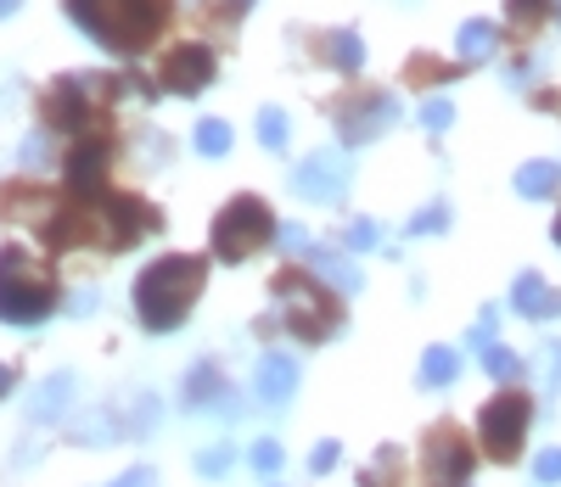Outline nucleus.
Here are the masks:
<instances>
[{
	"instance_id": "obj_1",
	"label": "nucleus",
	"mask_w": 561,
	"mask_h": 487,
	"mask_svg": "<svg viewBox=\"0 0 561 487\" xmlns=\"http://www.w3.org/2000/svg\"><path fill=\"white\" fill-rule=\"evenodd\" d=\"M203 280H208V264L197 253H169V258L147 264L140 280H135V320L147 331H158V336L174 331L185 314H192Z\"/></svg>"
},
{
	"instance_id": "obj_2",
	"label": "nucleus",
	"mask_w": 561,
	"mask_h": 487,
	"mask_svg": "<svg viewBox=\"0 0 561 487\" xmlns=\"http://www.w3.org/2000/svg\"><path fill=\"white\" fill-rule=\"evenodd\" d=\"M169 12V0H68V18L107 51H140Z\"/></svg>"
},
{
	"instance_id": "obj_3",
	"label": "nucleus",
	"mask_w": 561,
	"mask_h": 487,
	"mask_svg": "<svg viewBox=\"0 0 561 487\" xmlns=\"http://www.w3.org/2000/svg\"><path fill=\"white\" fill-rule=\"evenodd\" d=\"M51 309H57V275L34 264L23 247H0V320L39 325Z\"/></svg>"
},
{
	"instance_id": "obj_4",
	"label": "nucleus",
	"mask_w": 561,
	"mask_h": 487,
	"mask_svg": "<svg viewBox=\"0 0 561 487\" xmlns=\"http://www.w3.org/2000/svg\"><path fill=\"white\" fill-rule=\"evenodd\" d=\"M275 303H280V325H287L298 343H325V336L343 325V309H337L332 291H325V280L298 275V269L275 275Z\"/></svg>"
},
{
	"instance_id": "obj_5",
	"label": "nucleus",
	"mask_w": 561,
	"mask_h": 487,
	"mask_svg": "<svg viewBox=\"0 0 561 487\" xmlns=\"http://www.w3.org/2000/svg\"><path fill=\"white\" fill-rule=\"evenodd\" d=\"M275 241V219L259 197H230L214 219V253L225 264H248L259 247H270Z\"/></svg>"
},
{
	"instance_id": "obj_6",
	"label": "nucleus",
	"mask_w": 561,
	"mask_h": 487,
	"mask_svg": "<svg viewBox=\"0 0 561 487\" xmlns=\"http://www.w3.org/2000/svg\"><path fill=\"white\" fill-rule=\"evenodd\" d=\"M528 420H534V404H528L523 393H500V398H489L483 415H478V443H483V454L500 460V465H511V460L523 454Z\"/></svg>"
},
{
	"instance_id": "obj_7",
	"label": "nucleus",
	"mask_w": 561,
	"mask_h": 487,
	"mask_svg": "<svg viewBox=\"0 0 561 487\" xmlns=\"http://www.w3.org/2000/svg\"><path fill=\"white\" fill-rule=\"evenodd\" d=\"M84 224H90V241H96V247L124 253L140 230H158V208H147L140 197H102L96 219H84Z\"/></svg>"
},
{
	"instance_id": "obj_8",
	"label": "nucleus",
	"mask_w": 561,
	"mask_h": 487,
	"mask_svg": "<svg viewBox=\"0 0 561 487\" xmlns=\"http://www.w3.org/2000/svg\"><path fill=\"white\" fill-rule=\"evenodd\" d=\"M293 197L320 202V208L343 202V197H348V158L337 152V146H320V152H309V158L293 169Z\"/></svg>"
},
{
	"instance_id": "obj_9",
	"label": "nucleus",
	"mask_w": 561,
	"mask_h": 487,
	"mask_svg": "<svg viewBox=\"0 0 561 487\" xmlns=\"http://www.w3.org/2000/svg\"><path fill=\"white\" fill-rule=\"evenodd\" d=\"M102 84H113V79H84V73L57 79V90L45 95V124L51 129H90V107H96V95H107Z\"/></svg>"
},
{
	"instance_id": "obj_10",
	"label": "nucleus",
	"mask_w": 561,
	"mask_h": 487,
	"mask_svg": "<svg viewBox=\"0 0 561 487\" xmlns=\"http://www.w3.org/2000/svg\"><path fill=\"white\" fill-rule=\"evenodd\" d=\"M399 124V102L393 95H359V102H348L343 113H337V129H343V146H365V140H377L382 129H393Z\"/></svg>"
},
{
	"instance_id": "obj_11",
	"label": "nucleus",
	"mask_w": 561,
	"mask_h": 487,
	"mask_svg": "<svg viewBox=\"0 0 561 487\" xmlns=\"http://www.w3.org/2000/svg\"><path fill=\"white\" fill-rule=\"evenodd\" d=\"M472 476V449H466V437L438 426L427 437V487H466Z\"/></svg>"
},
{
	"instance_id": "obj_12",
	"label": "nucleus",
	"mask_w": 561,
	"mask_h": 487,
	"mask_svg": "<svg viewBox=\"0 0 561 487\" xmlns=\"http://www.w3.org/2000/svg\"><path fill=\"white\" fill-rule=\"evenodd\" d=\"M214 84V51L208 45H180L163 57V90L169 95H203Z\"/></svg>"
},
{
	"instance_id": "obj_13",
	"label": "nucleus",
	"mask_w": 561,
	"mask_h": 487,
	"mask_svg": "<svg viewBox=\"0 0 561 487\" xmlns=\"http://www.w3.org/2000/svg\"><path fill=\"white\" fill-rule=\"evenodd\" d=\"M237 393L225 386V375H219V364H192L185 370V409H203V415H242V404H230Z\"/></svg>"
},
{
	"instance_id": "obj_14",
	"label": "nucleus",
	"mask_w": 561,
	"mask_h": 487,
	"mask_svg": "<svg viewBox=\"0 0 561 487\" xmlns=\"http://www.w3.org/2000/svg\"><path fill=\"white\" fill-rule=\"evenodd\" d=\"M62 174H68V190L73 197H102V185H107V140H79L73 152H68V163H62Z\"/></svg>"
},
{
	"instance_id": "obj_15",
	"label": "nucleus",
	"mask_w": 561,
	"mask_h": 487,
	"mask_svg": "<svg viewBox=\"0 0 561 487\" xmlns=\"http://www.w3.org/2000/svg\"><path fill=\"white\" fill-rule=\"evenodd\" d=\"M511 309H517L523 320H556V314H561V291H550L545 275L523 269L517 286H511Z\"/></svg>"
},
{
	"instance_id": "obj_16",
	"label": "nucleus",
	"mask_w": 561,
	"mask_h": 487,
	"mask_svg": "<svg viewBox=\"0 0 561 487\" xmlns=\"http://www.w3.org/2000/svg\"><path fill=\"white\" fill-rule=\"evenodd\" d=\"M293 393H298V364L287 353H264L259 359V404L264 409H280Z\"/></svg>"
},
{
	"instance_id": "obj_17",
	"label": "nucleus",
	"mask_w": 561,
	"mask_h": 487,
	"mask_svg": "<svg viewBox=\"0 0 561 487\" xmlns=\"http://www.w3.org/2000/svg\"><path fill=\"white\" fill-rule=\"evenodd\" d=\"M73 370H57V375H45L39 386H34V398H28V420H57V415H68V404H73Z\"/></svg>"
},
{
	"instance_id": "obj_18",
	"label": "nucleus",
	"mask_w": 561,
	"mask_h": 487,
	"mask_svg": "<svg viewBox=\"0 0 561 487\" xmlns=\"http://www.w3.org/2000/svg\"><path fill=\"white\" fill-rule=\"evenodd\" d=\"M494 45H500V28L483 23V18H472V23H460V34H455V57L460 62H489Z\"/></svg>"
},
{
	"instance_id": "obj_19",
	"label": "nucleus",
	"mask_w": 561,
	"mask_h": 487,
	"mask_svg": "<svg viewBox=\"0 0 561 487\" xmlns=\"http://www.w3.org/2000/svg\"><path fill=\"white\" fill-rule=\"evenodd\" d=\"M314 275L332 286V291H343V298H354V291L365 286V275H359V264L354 258H343V253H314Z\"/></svg>"
},
{
	"instance_id": "obj_20",
	"label": "nucleus",
	"mask_w": 561,
	"mask_h": 487,
	"mask_svg": "<svg viewBox=\"0 0 561 487\" xmlns=\"http://www.w3.org/2000/svg\"><path fill=\"white\" fill-rule=\"evenodd\" d=\"M118 415H107V409H90V415H79L73 420V443L79 449H107V443H118Z\"/></svg>"
},
{
	"instance_id": "obj_21",
	"label": "nucleus",
	"mask_w": 561,
	"mask_h": 487,
	"mask_svg": "<svg viewBox=\"0 0 561 487\" xmlns=\"http://www.w3.org/2000/svg\"><path fill=\"white\" fill-rule=\"evenodd\" d=\"M556 185H561V169H556V163H545V158H534V163H523V169H517V190H523L528 202H545Z\"/></svg>"
},
{
	"instance_id": "obj_22",
	"label": "nucleus",
	"mask_w": 561,
	"mask_h": 487,
	"mask_svg": "<svg viewBox=\"0 0 561 487\" xmlns=\"http://www.w3.org/2000/svg\"><path fill=\"white\" fill-rule=\"evenodd\" d=\"M460 375V353L455 348H427L421 353V386H449Z\"/></svg>"
},
{
	"instance_id": "obj_23",
	"label": "nucleus",
	"mask_w": 561,
	"mask_h": 487,
	"mask_svg": "<svg viewBox=\"0 0 561 487\" xmlns=\"http://www.w3.org/2000/svg\"><path fill=\"white\" fill-rule=\"evenodd\" d=\"M325 57H332V68H343V73H354V68L365 62V39H359L354 28H337L332 39H325Z\"/></svg>"
},
{
	"instance_id": "obj_24",
	"label": "nucleus",
	"mask_w": 561,
	"mask_h": 487,
	"mask_svg": "<svg viewBox=\"0 0 561 487\" xmlns=\"http://www.w3.org/2000/svg\"><path fill=\"white\" fill-rule=\"evenodd\" d=\"M287 135H293L287 113H280V107H259V146H264V152H280Z\"/></svg>"
},
{
	"instance_id": "obj_25",
	"label": "nucleus",
	"mask_w": 561,
	"mask_h": 487,
	"mask_svg": "<svg viewBox=\"0 0 561 487\" xmlns=\"http://www.w3.org/2000/svg\"><path fill=\"white\" fill-rule=\"evenodd\" d=\"M197 152L203 158H225L230 152V124L225 118H203L197 124Z\"/></svg>"
},
{
	"instance_id": "obj_26",
	"label": "nucleus",
	"mask_w": 561,
	"mask_h": 487,
	"mask_svg": "<svg viewBox=\"0 0 561 487\" xmlns=\"http://www.w3.org/2000/svg\"><path fill=\"white\" fill-rule=\"evenodd\" d=\"M483 370H489L494 381H517V375H523V359L511 353V348H500V343H489V348H483Z\"/></svg>"
},
{
	"instance_id": "obj_27",
	"label": "nucleus",
	"mask_w": 561,
	"mask_h": 487,
	"mask_svg": "<svg viewBox=\"0 0 561 487\" xmlns=\"http://www.w3.org/2000/svg\"><path fill=\"white\" fill-rule=\"evenodd\" d=\"M280 465H287V449H280L275 437H259V443H253V471L259 476H275Z\"/></svg>"
},
{
	"instance_id": "obj_28",
	"label": "nucleus",
	"mask_w": 561,
	"mask_h": 487,
	"mask_svg": "<svg viewBox=\"0 0 561 487\" xmlns=\"http://www.w3.org/2000/svg\"><path fill=\"white\" fill-rule=\"evenodd\" d=\"M230 465H237V443H214V449L197 454V471H203V476H225Z\"/></svg>"
},
{
	"instance_id": "obj_29",
	"label": "nucleus",
	"mask_w": 561,
	"mask_h": 487,
	"mask_svg": "<svg viewBox=\"0 0 561 487\" xmlns=\"http://www.w3.org/2000/svg\"><path fill=\"white\" fill-rule=\"evenodd\" d=\"M438 230H449V208H444V202L421 208V213L410 219V235H438Z\"/></svg>"
},
{
	"instance_id": "obj_30",
	"label": "nucleus",
	"mask_w": 561,
	"mask_h": 487,
	"mask_svg": "<svg viewBox=\"0 0 561 487\" xmlns=\"http://www.w3.org/2000/svg\"><path fill=\"white\" fill-rule=\"evenodd\" d=\"M539 375H545V393H561V343L539 348Z\"/></svg>"
},
{
	"instance_id": "obj_31",
	"label": "nucleus",
	"mask_w": 561,
	"mask_h": 487,
	"mask_svg": "<svg viewBox=\"0 0 561 487\" xmlns=\"http://www.w3.org/2000/svg\"><path fill=\"white\" fill-rule=\"evenodd\" d=\"M545 12H550V0H511V23L517 28H539Z\"/></svg>"
},
{
	"instance_id": "obj_32",
	"label": "nucleus",
	"mask_w": 561,
	"mask_h": 487,
	"mask_svg": "<svg viewBox=\"0 0 561 487\" xmlns=\"http://www.w3.org/2000/svg\"><path fill=\"white\" fill-rule=\"evenodd\" d=\"M421 124H427L433 135H444V129L455 124V107L444 102V95H433V102H427V107H421Z\"/></svg>"
},
{
	"instance_id": "obj_33",
	"label": "nucleus",
	"mask_w": 561,
	"mask_h": 487,
	"mask_svg": "<svg viewBox=\"0 0 561 487\" xmlns=\"http://www.w3.org/2000/svg\"><path fill=\"white\" fill-rule=\"evenodd\" d=\"M152 426H158V398H152V393H140L135 409H129V431H152Z\"/></svg>"
},
{
	"instance_id": "obj_34",
	"label": "nucleus",
	"mask_w": 561,
	"mask_h": 487,
	"mask_svg": "<svg viewBox=\"0 0 561 487\" xmlns=\"http://www.w3.org/2000/svg\"><path fill=\"white\" fill-rule=\"evenodd\" d=\"M377 241H382L377 219H354V224H348V247H354V253H365V247H377Z\"/></svg>"
},
{
	"instance_id": "obj_35",
	"label": "nucleus",
	"mask_w": 561,
	"mask_h": 487,
	"mask_svg": "<svg viewBox=\"0 0 561 487\" xmlns=\"http://www.w3.org/2000/svg\"><path fill=\"white\" fill-rule=\"evenodd\" d=\"M337 460H343V443H332V437H325V443H314V454H309V471H314V476H325Z\"/></svg>"
},
{
	"instance_id": "obj_36",
	"label": "nucleus",
	"mask_w": 561,
	"mask_h": 487,
	"mask_svg": "<svg viewBox=\"0 0 561 487\" xmlns=\"http://www.w3.org/2000/svg\"><path fill=\"white\" fill-rule=\"evenodd\" d=\"M534 476L550 487V482H561V449H545L539 460H534Z\"/></svg>"
},
{
	"instance_id": "obj_37",
	"label": "nucleus",
	"mask_w": 561,
	"mask_h": 487,
	"mask_svg": "<svg viewBox=\"0 0 561 487\" xmlns=\"http://www.w3.org/2000/svg\"><path fill=\"white\" fill-rule=\"evenodd\" d=\"M113 487H158V476H152V465H135V471H124Z\"/></svg>"
},
{
	"instance_id": "obj_38",
	"label": "nucleus",
	"mask_w": 561,
	"mask_h": 487,
	"mask_svg": "<svg viewBox=\"0 0 561 487\" xmlns=\"http://www.w3.org/2000/svg\"><path fill=\"white\" fill-rule=\"evenodd\" d=\"M280 247H287V253H309V235L298 224H287V230H280Z\"/></svg>"
},
{
	"instance_id": "obj_39",
	"label": "nucleus",
	"mask_w": 561,
	"mask_h": 487,
	"mask_svg": "<svg viewBox=\"0 0 561 487\" xmlns=\"http://www.w3.org/2000/svg\"><path fill=\"white\" fill-rule=\"evenodd\" d=\"M489 336H494V309H483V320L472 325V348H489Z\"/></svg>"
},
{
	"instance_id": "obj_40",
	"label": "nucleus",
	"mask_w": 561,
	"mask_h": 487,
	"mask_svg": "<svg viewBox=\"0 0 561 487\" xmlns=\"http://www.w3.org/2000/svg\"><path fill=\"white\" fill-rule=\"evenodd\" d=\"M23 163H45V135H34V140L23 146Z\"/></svg>"
},
{
	"instance_id": "obj_41",
	"label": "nucleus",
	"mask_w": 561,
	"mask_h": 487,
	"mask_svg": "<svg viewBox=\"0 0 561 487\" xmlns=\"http://www.w3.org/2000/svg\"><path fill=\"white\" fill-rule=\"evenodd\" d=\"M90 309H96V291H79V298H73V309H68V314H90Z\"/></svg>"
},
{
	"instance_id": "obj_42",
	"label": "nucleus",
	"mask_w": 561,
	"mask_h": 487,
	"mask_svg": "<svg viewBox=\"0 0 561 487\" xmlns=\"http://www.w3.org/2000/svg\"><path fill=\"white\" fill-rule=\"evenodd\" d=\"M248 7H253V0H225V18H242Z\"/></svg>"
},
{
	"instance_id": "obj_43",
	"label": "nucleus",
	"mask_w": 561,
	"mask_h": 487,
	"mask_svg": "<svg viewBox=\"0 0 561 487\" xmlns=\"http://www.w3.org/2000/svg\"><path fill=\"white\" fill-rule=\"evenodd\" d=\"M12 393V364H0V398Z\"/></svg>"
},
{
	"instance_id": "obj_44",
	"label": "nucleus",
	"mask_w": 561,
	"mask_h": 487,
	"mask_svg": "<svg viewBox=\"0 0 561 487\" xmlns=\"http://www.w3.org/2000/svg\"><path fill=\"white\" fill-rule=\"evenodd\" d=\"M18 7H23V0H0V18H12Z\"/></svg>"
},
{
	"instance_id": "obj_45",
	"label": "nucleus",
	"mask_w": 561,
	"mask_h": 487,
	"mask_svg": "<svg viewBox=\"0 0 561 487\" xmlns=\"http://www.w3.org/2000/svg\"><path fill=\"white\" fill-rule=\"evenodd\" d=\"M556 241H561V219H556Z\"/></svg>"
},
{
	"instance_id": "obj_46",
	"label": "nucleus",
	"mask_w": 561,
	"mask_h": 487,
	"mask_svg": "<svg viewBox=\"0 0 561 487\" xmlns=\"http://www.w3.org/2000/svg\"><path fill=\"white\" fill-rule=\"evenodd\" d=\"M556 18H561V0H556Z\"/></svg>"
}]
</instances>
